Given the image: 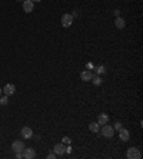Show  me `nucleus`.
Returning a JSON list of instances; mask_svg holds the SVG:
<instances>
[{
    "label": "nucleus",
    "mask_w": 143,
    "mask_h": 159,
    "mask_svg": "<svg viewBox=\"0 0 143 159\" xmlns=\"http://www.w3.org/2000/svg\"><path fill=\"white\" fill-rule=\"evenodd\" d=\"M115 26L117 29H123L125 26H126V22H125V19L123 17H120V16H117L115 19Z\"/></svg>",
    "instance_id": "obj_12"
},
{
    "label": "nucleus",
    "mask_w": 143,
    "mask_h": 159,
    "mask_svg": "<svg viewBox=\"0 0 143 159\" xmlns=\"http://www.w3.org/2000/svg\"><path fill=\"white\" fill-rule=\"evenodd\" d=\"M32 2H33V0H32Z\"/></svg>",
    "instance_id": "obj_26"
},
{
    "label": "nucleus",
    "mask_w": 143,
    "mask_h": 159,
    "mask_svg": "<svg viewBox=\"0 0 143 159\" xmlns=\"http://www.w3.org/2000/svg\"><path fill=\"white\" fill-rule=\"evenodd\" d=\"M17 2H24V0H17Z\"/></svg>",
    "instance_id": "obj_25"
},
{
    "label": "nucleus",
    "mask_w": 143,
    "mask_h": 159,
    "mask_svg": "<svg viewBox=\"0 0 143 159\" xmlns=\"http://www.w3.org/2000/svg\"><path fill=\"white\" fill-rule=\"evenodd\" d=\"M86 67H87V70H92V69H93V63H87Z\"/></svg>",
    "instance_id": "obj_20"
},
{
    "label": "nucleus",
    "mask_w": 143,
    "mask_h": 159,
    "mask_svg": "<svg viewBox=\"0 0 143 159\" xmlns=\"http://www.w3.org/2000/svg\"><path fill=\"white\" fill-rule=\"evenodd\" d=\"M113 13H115V16L117 17V16H120V10H119V9H116L115 11H113Z\"/></svg>",
    "instance_id": "obj_21"
},
{
    "label": "nucleus",
    "mask_w": 143,
    "mask_h": 159,
    "mask_svg": "<svg viewBox=\"0 0 143 159\" xmlns=\"http://www.w3.org/2000/svg\"><path fill=\"white\" fill-rule=\"evenodd\" d=\"M72 23H73V16L69 15V13H65V15L62 16V26H63V28H70Z\"/></svg>",
    "instance_id": "obj_2"
},
{
    "label": "nucleus",
    "mask_w": 143,
    "mask_h": 159,
    "mask_svg": "<svg viewBox=\"0 0 143 159\" xmlns=\"http://www.w3.org/2000/svg\"><path fill=\"white\" fill-rule=\"evenodd\" d=\"M109 122V115H106V113H100L99 118H97V123L99 125H106Z\"/></svg>",
    "instance_id": "obj_13"
},
{
    "label": "nucleus",
    "mask_w": 143,
    "mask_h": 159,
    "mask_svg": "<svg viewBox=\"0 0 143 159\" xmlns=\"http://www.w3.org/2000/svg\"><path fill=\"white\" fill-rule=\"evenodd\" d=\"M24 148H26V146H24L23 141H20V139H19V141H14V142L11 143V149H13L16 154H17V152H23Z\"/></svg>",
    "instance_id": "obj_4"
},
{
    "label": "nucleus",
    "mask_w": 143,
    "mask_h": 159,
    "mask_svg": "<svg viewBox=\"0 0 143 159\" xmlns=\"http://www.w3.org/2000/svg\"><path fill=\"white\" fill-rule=\"evenodd\" d=\"M92 76H93L92 70H83L82 73H80V79H82V80H84V82L92 80Z\"/></svg>",
    "instance_id": "obj_11"
},
{
    "label": "nucleus",
    "mask_w": 143,
    "mask_h": 159,
    "mask_svg": "<svg viewBox=\"0 0 143 159\" xmlns=\"http://www.w3.org/2000/svg\"><path fill=\"white\" fill-rule=\"evenodd\" d=\"M119 136H120L122 142H127V141L130 139V133H129L127 129H123V128H122L120 131H119Z\"/></svg>",
    "instance_id": "obj_10"
},
{
    "label": "nucleus",
    "mask_w": 143,
    "mask_h": 159,
    "mask_svg": "<svg viewBox=\"0 0 143 159\" xmlns=\"http://www.w3.org/2000/svg\"><path fill=\"white\" fill-rule=\"evenodd\" d=\"M99 129H100V125L97 123V122H92V123L89 125V131H90V132H93V133L99 132Z\"/></svg>",
    "instance_id": "obj_14"
},
{
    "label": "nucleus",
    "mask_w": 143,
    "mask_h": 159,
    "mask_svg": "<svg viewBox=\"0 0 143 159\" xmlns=\"http://www.w3.org/2000/svg\"><path fill=\"white\" fill-rule=\"evenodd\" d=\"M96 73H97V75H103V73H106V67L103 65L97 66V67H96Z\"/></svg>",
    "instance_id": "obj_16"
},
{
    "label": "nucleus",
    "mask_w": 143,
    "mask_h": 159,
    "mask_svg": "<svg viewBox=\"0 0 143 159\" xmlns=\"http://www.w3.org/2000/svg\"><path fill=\"white\" fill-rule=\"evenodd\" d=\"M63 143H70V139L69 138H63Z\"/></svg>",
    "instance_id": "obj_22"
},
{
    "label": "nucleus",
    "mask_w": 143,
    "mask_h": 159,
    "mask_svg": "<svg viewBox=\"0 0 143 159\" xmlns=\"http://www.w3.org/2000/svg\"><path fill=\"white\" fill-rule=\"evenodd\" d=\"M53 152L56 154V156H60L66 152V145L65 143H56L55 148H53Z\"/></svg>",
    "instance_id": "obj_5"
},
{
    "label": "nucleus",
    "mask_w": 143,
    "mask_h": 159,
    "mask_svg": "<svg viewBox=\"0 0 143 159\" xmlns=\"http://www.w3.org/2000/svg\"><path fill=\"white\" fill-rule=\"evenodd\" d=\"M2 90H3V93H5V95L11 96V95H14V92H16V86H14L13 83H7V85H6Z\"/></svg>",
    "instance_id": "obj_6"
},
{
    "label": "nucleus",
    "mask_w": 143,
    "mask_h": 159,
    "mask_svg": "<svg viewBox=\"0 0 143 159\" xmlns=\"http://www.w3.org/2000/svg\"><path fill=\"white\" fill-rule=\"evenodd\" d=\"M92 82H93V85H96V86H100L103 80H102L100 75H94V76H92Z\"/></svg>",
    "instance_id": "obj_15"
},
{
    "label": "nucleus",
    "mask_w": 143,
    "mask_h": 159,
    "mask_svg": "<svg viewBox=\"0 0 143 159\" xmlns=\"http://www.w3.org/2000/svg\"><path fill=\"white\" fill-rule=\"evenodd\" d=\"M2 93H3V90H2V88H0V96H2Z\"/></svg>",
    "instance_id": "obj_24"
},
{
    "label": "nucleus",
    "mask_w": 143,
    "mask_h": 159,
    "mask_svg": "<svg viewBox=\"0 0 143 159\" xmlns=\"http://www.w3.org/2000/svg\"><path fill=\"white\" fill-rule=\"evenodd\" d=\"M113 129H115V131H120V129H122V123H120V122H116L115 126H113Z\"/></svg>",
    "instance_id": "obj_18"
},
{
    "label": "nucleus",
    "mask_w": 143,
    "mask_h": 159,
    "mask_svg": "<svg viewBox=\"0 0 143 159\" xmlns=\"http://www.w3.org/2000/svg\"><path fill=\"white\" fill-rule=\"evenodd\" d=\"M72 16H73V17H75V16H79V11H77V10H75V11H73V15H72Z\"/></svg>",
    "instance_id": "obj_23"
},
{
    "label": "nucleus",
    "mask_w": 143,
    "mask_h": 159,
    "mask_svg": "<svg viewBox=\"0 0 143 159\" xmlns=\"http://www.w3.org/2000/svg\"><path fill=\"white\" fill-rule=\"evenodd\" d=\"M7 102H9V96H7V95H5V96H0V105H2V106H6V105H7Z\"/></svg>",
    "instance_id": "obj_17"
},
{
    "label": "nucleus",
    "mask_w": 143,
    "mask_h": 159,
    "mask_svg": "<svg viewBox=\"0 0 143 159\" xmlns=\"http://www.w3.org/2000/svg\"><path fill=\"white\" fill-rule=\"evenodd\" d=\"M127 159H140L142 158V154H140V151L138 148H129L127 149Z\"/></svg>",
    "instance_id": "obj_1"
},
{
    "label": "nucleus",
    "mask_w": 143,
    "mask_h": 159,
    "mask_svg": "<svg viewBox=\"0 0 143 159\" xmlns=\"http://www.w3.org/2000/svg\"><path fill=\"white\" fill-rule=\"evenodd\" d=\"M56 158V154H55V152H53V154H49V155H47V159H55Z\"/></svg>",
    "instance_id": "obj_19"
},
{
    "label": "nucleus",
    "mask_w": 143,
    "mask_h": 159,
    "mask_svg": "<svg viewBox=\"0 0 143 159\" xmlns=\"http://www.w3.org/2000/svg\"><path fill=\"white\" fill-rule=\"evenodd\" d=\"M23 158H26V159L36 158V151L32 148H24V151H23Z\"/></svg>",
    "instance_id": "obj_9"
},
{
    "label": "nucleus",
    "mask_w": 143,
    "mask_h": 159,
    "mask_svg": "<svg viewBox=\"0 0 143 159\" xmlns=\"http://www.w3.org/2000/svg\"><path fill=\"white\" fill-rule=\"evenodd\" d=\"M20 135H22V138H24V139H32V136H33V131H32L29 126H24V128H22Z\"/></svg>",
    "instance_id": "obj_8"
},
{
    "label": "nucleus",
    "mask_w": 143,
    "mask_h": 159,
    "mask_svg": "<svg viewBox=\"0 0 143 159\" xmlns=\"http://www.w3.org/2000/svg\"><path fill=\"white\" fill-rule=\"evenodd\" d=\"M22 3H23V11H26V13H32V11H33L34 3L32 0H24Z\"/></svg>",
    "instance_id": "obj_7"
},
{
    "label": "nucleus",
    "mask_w": 143,
    "mask_h": 159,
    "mask_svg": "<svg viewBox=\"0 0 143 159\" xmlns=\"http://www.w3.org/2000/svg\"><path fill=\"white\" fill-rule=\"evenodd\" d=\"M102 135L105 138H112L115 135V129L106 123V125H103V128H102Z\"/></svg>",
    "instance_id": "obj_3"
}]
</instances>
